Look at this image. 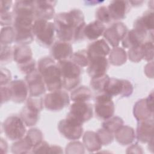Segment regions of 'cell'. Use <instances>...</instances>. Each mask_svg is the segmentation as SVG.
<instances>
[{
    "label": "cell",
    "mask_w": 154,
    "mask_h": 154,
    "mask_svg": "<svg viewBox=\"0 0 154 154\" xmlns=\"http://www.w3.org/2000/svg\"><path fill=\"white\" fill-rule=\"evenodd\" d=\"M32 31L37 43L41 46L49 47L53 44L55 32L54 23L36 19L33 23Z\"/></svg>",
    "instance_id": "5"
},
{
    "label": "cell",
    "mask_w": 154,
    "mask_h": 154,
    "mask_svg": "<svg viewBox=\"0 0 154 154\" xmlns=\"http://www.w3.org/2000/svg\"><path fill=\"white\" fill-rule=\"evenodd\" d=\"M153 11L152 10L146 11L141 17L137 19L134 23L135 29L140 30L147 34H153Z\"/></svg>",
    "instance_id": "24"
},
{
    "label": "cell",
    "mask_w": 154,
    "mask_h": 154,
    "mask_svg": "<svg viewBox=\"0 0 154 154\" xmlns=\"http://www.w3.org/2000/svg\"><path fill=\"white\" fill-rule=\"evenodd\" d=\"M12 2V1H1V13L8 12Z\"/></svg>",
    "instance_id": "46"
},
{
    "label": "cell",
    "mask_w": 154,
    "mask_h": 154,
    "mask_svg": "<svg viewBox=\"0 0 154 154\" xmlns=\"http://www.w3.org/2000/svg\"><path fill=\"white\" fill-rule=\"evenodd\" d=\"M114 110V104L111 96L102 93L95 97L94 111L97 117L105 120H107L113 116Z\"/></svg>",
    "instance_id": "12"
},
{
    "label": "cell",
    "mask_w": 154,
    "mask_h": 154,
    "mask_svg": "<svg viewBox=\"0 0 154 154\" xmlns=\"http://www.w3.org/2000/svg\"><path fill=\"white\" fill-rule=\"evenodd\" d=\"M134 115L138 122L153 119V91L146 99L138 100L134 107Z\"/></svg>",
    "instance_id": "13"
},
{
    "label": "cell",
    "mask_w": 154,
    "mask_h": 154,
    "mask_svg": "<svg viewBox=\"0 0 154 154\" xmlns=\"http://www.w3.org/2000/svg\"><path fill=\"white\" fill-rule=\"evenodd\" d=\"M83 143L87 149L90 152L99 150L102 147V143L96 134L92 131H87L83 137Z\"/></svg>",
    "instance_id": "28"
},
{
    "label": "cell",
    "mask_w": 154,
    "mask_h": 154,
    "mask_svg": "<svg viewBox=\"0 0 154 154\" xmlns=\"http://www.w3.org/2000/svg\"><path fill=\"white\" fill-rule=\"evenodd\" d=\"M51 146L46 141H42L32 149L31 153H50Z\"/></svg>",
    "instance_id": "42"
},
{
    "label": "cell",
    "mask_w": 154,
    "mask_h": 154,
    "mask_svg": "<svg viewBox=\"0 0 154 154\" xmlns=\"http://www.w3.org/2000/svg\"><path fill=\"white\" fill-rule=\"evenodd\" d=\"M109 61L114 66H120L126 63L127 55L126 51L121 48H114L109 52Z\"/></svg>",
    "instance_id": "30"
},
{
    "label": "cell",
    "mask_w": 154,
    "mask_h": 154,
    "mask_svg": "<svg viewBox=\"0 0 154 154\" xmlns=\"http://www.w3.org/2000/svg\"><path fill=\"white\" fill-rule=\"evenodd\" d=\"M130 4H132V5L134 4H135V6H137V5H140L141 4H142L143 2V1H129Z\"/></svg>",
    "instance_id": "48"
},
{
    "label": "cell",
    "mask_w": 154,
    "mask_h": 154,
    "mask_svg": "<svg viewBox=\"0 0 154 154\" xmlns=\"http://www.w3.org/2000/svg\"><path fill=\"white\" fill-rule=\"evenodd\" d=\"M96 20L103 23H108L111 20L110 14L108 9L105 6H101L99 7L96 11Z\"/></svg>",
    "instance_id": "36"
},
{
    "label": "cell",
    "mask_w": 154,
    "mask_h": 154,
    "mask_svg": "<svg viewBox=\"0 0 154 154\" xmlns=\"http://www.w3.org/2000/svg\"><path fill=\"white\" fill-rule=\"evenodd\" d=\"M44 80L46 87L49 91L61 90L63 82L60 70L54 60L43 57L38 62V70Z\"/></svg>",
    "instance_id": "3"
},
{
    "label": "cell",
    "mask_w": 154,
    "mask_h": 154,
    "mask_svg": "<svg viewBox=\"0 0 154 154\" xmlns=\"http://www.w3.org/2000/svg\"><path fill=\"white\" fill-rule=\"evenodd\" d=\"M61 148L57 146H51L50 148V153H62Z\"/></svg>",
    "instance_id": "47"
},
{
    "label": "cell",
    "mask_w": 154,
    "mask_h": 154,
    "mask_svg": "<svg viewBox=\"0 0 154 154\" xmlns=\"http://www.w3.org/2000/svg\"><path fill=\"white\" fill-rule=\"evenodd\" d=\"M11 94V99L16 103L23 102L27 97L28 88L26 83L20 79H16L8 85Z\"/></svg>",
    "instance_id": "20"
},
{
    "label": "cell",
    "mask_w": 154,
    "mask_h": 154,
    "mask_svg": "<svg viewBox=\"0 0 154 154\" xmlns=\"http://www.w3.org/2000/svg\"><path fill=\"white\" fill-rule=\"evenodd\" d=\"M13 14L11 12L1 13V25L2 26H8L13 24Z\"/></svg>",
    "instance_id": "43"
},
{
    "label": "cell",
    "mask_w": 154,
    "mask_h": 154,
    "mask_svg": "<svg viewBox=\"0 0 154 154\" xmlns=\"http://www.w3.org/2000/svg\"><path fill=\"white\" fill-rule=\"evenodd\" d=\"M1 103L4 102H7L9 100L11 99V94L10 92V90L8 86L5 85L4 87L1 86Z\"/></svg>",
    "instance_id": "45"
},
{
    "label": "cell",
    "mask_w": 154,
    "mask_h": 154,
    "mask_svg": "<svg viewBox=\"0 0 154 154\" xmlns=\"http://www.w3.org/2000/svg\"><path fill=\"white\" fill-rule=\"evenodd\" d=\"M93 117V107L91 104L87 102H74L70 105V111L66 118L79 124L90 120Z\"/></svg>",
    "instance_id": "11"
},
{
    "label": "cell",
    "mask_w": 154,
    "mask_h": 154,
    "mask_svg": "<svg viewBox=\"0 0 154 154\" xmlns=\"http://www.w3.org/2000/svg\"><path fill=\"white\" fill-rule=\"evenodd\" d=\"M105 29V26L102 23L95 20L85 26L83 35L89 40H97L103 34Z\"/></svg>",
    "instance_id": "26"
},
{
    "label": "cell",
    "mask_w": 154,
    "mask_h": 154,
    "mask_svg": "<svg viewBox=\"0 0 154 154\" xmlns=\"http://www.w3.org/2000/svg\"><path fill=\"white\" fill-rule=\"evenodd\" d=\"M143 59L147 61L153 60V40L143 43L141 45Z\"/></svg>",
    "instance_id": "37"
},
{
    "label": "cell",
    "mask_w": 154,
    "mask_h": 154,
    "mask_svg": "<svg viewBox=\"0 0 154 154\" xmlns=\"http://www.w3.org/2000/svg\"><path fill=\"white\" fill-rule=\"evenodd\" d=\"M147 34L135 28L128 31L123 39L122 45L125 48H132L141 45L146 37Z\"/></svg>",
    "instance_id": "23"
},
{
    "label": "cell",
    "mask_w": 154,
    "mask_h": 154,
    "mask_svg": "<svg viewBox=\"0 0 154 154\" xmlns=\"http://www.w3.org/2000/svg\"><path fill=\"white\" fill-rule=\"evenodd\" d=\"M57 66L60 70L64 88L70 91L80 84L82 73L81 67L70 60L58 61Z\"/></svg>",
    "instance_id": "4"
},
{
    "label": "cell",
    "mask_w": 154,
    "mask_h": 154,
    "mask_svg": "<svg viewBox=\"0 0 154 154\" xmlns=\"http://www.w3.org/2000/svg\"><path fill=\"white\" fill-rule=\"evenodd\" d=\"M128 57L131 61L138 63L143 60V52L141 45L131 48L128 51Z\"/></svg>",
    "instance_id": "41"
},
{
    "label": "cell",
    "mask_w": 154,
    "mask_h": 154,
    "mask_svg": "<svg viewBox=\"0 0 154 154\" xmlns=\"http://www.w3.org/2000/svg\"><path fill=\"white\" fill-rule=\"evenodd\" d=\"M96 134L102 144L108 145L113 141V134L103 128L99 129Z\"/></svg>",
    "instance_id": "40"
},
{
    "label": "cell",
    "mask_w": 154,
    "mask_h": 154,
    "mask_svg": "<svg viewBox=\"0 0 154 154\" xmlns=\"http://www.w3.org/2000/svg\"><path fill=\"white\" fill-rule=\"evenodd\" d=\"M14 42L18 45H27L34 40L32 28L34 22V1H17L13 10Z\"/></svg>",
    "instance_id": "1"
},
{
    "label": "cell",
    "mask_w": 154,
    "mask_h": 154,
    "mask_svg": "<svg viewBox=\"0 0 154 154\" xmlns=\"http://www.w3.org/2000/svg\"><path fill=\"white\" fill-rule=\"evenodd\" d=\"M114 134L116 140L122 145L131 144L135 137L134 130L128 126L123 125L114 133Z\"/></svg>",
    "instance_id": "27"
},
{
    "label": "cell",
    "mask_w": 154,
    "mask_h": 154,
    "mask_svg": "<svg viewBox=\"0 0 154 154\" xmlns=\"http://www.w3.org/2000/svg\"><path fill=\"white\" fill-rule=\"evenodd\" d=\"M13 60L17 63L19 70L28 74L35 70V61L32 58L31 49L27 45H18L13 48Z\"/></svg>",
    "instance_id": "6"
},
{
    "label": "cell",
    "mask_w": 154,
    "mask_h": 154,
    "mask_svg": "<svg viewBox=\"0 0 154 154\" xmlns=\"http://www.w3.org/2000/svg\"><path fill=\"white\" fill-rule=\"evenodd\" d=\"M127 32L128 28L123 23L117 22L112 23L110 27L105 29L103 35L111 46L116 48Z\"/></svg>",
    "instance_id": "16"
},
{
    "label": "cell",
    "mask_w": 154,
    "mask_h": 154,
    "mask_svg": "<svg viewBox=\"0 0 154 154\" xmlns=\"http://www.w3.org/2000/svg\"><path fill=\"white\" fill-rule=\"evenodd\" d=\"M70 60L81 67L88 66L90 63V59L86 50H80L73 53Z\"/></svg>",
    "instance_id": "33"
},
{
    "label": "cell",
    "mask_w": 154,
    "mask_h": 154,
    "mask_svg": "<svg viewBox=\"0 0 154 154\" xmlns=\"http://www.w3.org/2000/svg\"><path fill=\"white\" fill-rule=\"evenodd\" d=\"M25 125L20 117L11 116L5 119L2 126L6 137L10 140L17 141L22 139L26 133Z\"/></svg>",
    "instance_id": "8"
},
{
    "label": "cell",
    "mask_w": 154,
    "mask_h": 154,
    "mask_svg": "<svg viewBox=\"0 0 154 154\" xmlns=\"http://www.w3.org/2000/svg\"><path fill=\"white\" fill-rule=\"evenodd\" d=\"M1 86H2L4 85H7V84H9L11 79V75L10 72L5 68H1Z\"/></svg>",
    "instance_id": "44"
},
{
    "label": "cell",
    "mask_w": 154,
    "mask_h": 154,
    "mask_svg": "<svg viewBox=\"0 0 154 154\" xmlns=\"http://www.w3.org/2000/svg\"><path fill=\"white\" fill-rule=\"evenodd\" d=\"M108 69V61L106 57H95L90 60L87 72L91 78H96L105 75Z\"/></svg>",
    "instance_id": "21"
},
{
    "label": "cell",
    "mask_w": 154,
    "mask_h": 154,
    "mask_svg": "<svg viewBox=\"0 0 154 154\" xmlns=\"http://www.w3.org/2000/svg\"><path fill=\"white\" fill-rule=\"evenodd\" d=\"M32 147L31 143L26 136L25 138H22L13 144L11 150L13 153H25L29 152V150H32Z\"/></svg>",
    "instance_id": "31"
},
{
    "label": "cell",
    "mask_w": 154,
    "mask_h": 154,
    "mask_svg": "<svg viewBox=\"0 0 154 154\" xmlns=\"http://www.w3.org/2000/svg\"><path fill=\"white\" fill-rule=\"evenodd\" d=\"M51 54L52 57L58 61L68 60L73 54L72 46L69 42L57 41L51 48Z\"/></svg>",
    "instance_id": "18"
},
{
    "label": "cell",
    "mask_w": 154,
    "mask_h": 154,
    "mask_svg": "<svg viewBox=\"0 0 154 154\" xmlns=\"http://www.w3.org/2000/svg\"><path fill=\"white\" fill-rule=\"evenodd\" d=\"M54 23L59 40L70 43L84 38L85 22L84 14L79 9L56 14Z\"/></svg>",
    "instance_id": "2"
},
{
    "label": "cell",
    "mask_w": 154,
    "mask_h": 154,
    "mask_svg": "<svg viewBox=\"0 0 154 154\" xmlns=\"http://www.w3.org/2000/svg\"><path fill=\"white\" fill-rule=\"evenodd\" d=\"M109 78V77L106 74L101 76L91 78L90 85L93 90L95 91H97L99 93H103V88L105 85Z\"/></svg>",
    "instance_id": "35"
},
{
    "label": "cell",
    "mask_w": 154,
    "mask_h": 154,
    "mask_svg": "<svg viewBox=\"0 0 154 154\" xmlns=\"http://www.w3.org/2000/svg\"><path fill=\"white\" fill-rule=\"evenodd\" d=\"M107 8L112 20H122L130 11V3L128 1L115 0L111 1Z\"/></svg>",
    "instance_id": "19"
},
{
    "label": "cell",
    "mask_w": 154,
    "mask_h": 154,
    "mask_svg": "<svg viewBox=\"0 0 154 154\" xmlns=\"http://www.w3.org/2000/svg\"><path fill=\"white\" fill-rule=\"evenodd\" d=\"M57 1H34V13L37 19L48 20L55 16L54 7Z\"/></svg>",
    "instance_id": "17"
},
{
    "label": "cell",
    "mask_w": 154,
    "mask_h": 154,
    "mask_svg": "<svg viewBox=\"0 0 154 154\" xmlns=\"http://www.w3.org/2000/svg\"><path fill=\"white\" fill-rule=\"evenodd\" d=\"M15 33L13 28L5 26L1 31V45H8L14 41Z\"/></svg>",
    "instance_id": "34"
},
{
    "label": "cell",
    "mask_w": 154,
    "mask_h": 154,
    "mask_svg": "<svg viewBox=\"0 0 154 154\" xmlns=\"http://www.w3.org/2000/svg\"><path fill=\"white\" fill-rule=\"evenodd\" d=\"M43 99L44 106L52 111H59L70 103V97L67 92L59 90L46 94Z\"/></svg>",
    "instance_id": "9"
},
{
    "label": "cell",
    "mask_w": 154,
    "mask_h": 154,
    "mask_svg": "<svg viewBox=\"0 0 154 154\" xmlns=\"http://www.w3.org/2000/svg\"><path fill=\"white\" fill-rule=\"evenodd\" d=\"M153 119L139 121L137 127V138L141 143H149L153 140Z\"/></svg>",
    "instance_id": "22"
},
{
    "label": "cell",
    "mask_w": 154,
    "mask_h": 154,
    "mask_svg": "<svg viewBox=\"0 0 154 154\" xmlns=\"http://www.w3.org/2000/svg\"><path fill=\"white\" fill-rule=\"evenodd\" d=\"M29 96L40 97L46 91V85L43 77L37 70H34L26 75L25 78Z\"/></svg>",
    "instance_id": "15"
},
{
    "label": "cell",
    "mask_w": 154,
    "mask_h": 154,
    "mask_svg": "<svg viewBox=\"0 0 154 154\" xmlns=\"http://www.w3.org/2000/svg\"><path fill=\"white\" fill-rule=\"evenodd\" d=\"M132 92L133 86L129 81L114 78H109L103 88V93L111 97L118 95L122 97H129Z\"/></svg>",
    "instance_id": "10"
},
{
    "label": "cell",
    "mask_w": 154,
    "mask_h": 154,
    "mask_svg": "<svg viewBox=\"0 0 154 154\" xmlns=\"http://www.w3.org/2000/svg\"><path fill=\"white\" fill-rule=\"evenodd\" d=\"M91 91L86 86H81L72 91L70 99L73 102H87L91 98Z\"/></svg>",
    "instance_id": "29"
},
{
    "label": "cell",
    "mask_w": 154,
    "mask_h": 154,
    "mask_svg": "<svg viewBox=\"0 0 154 154\" xmlns=\"http://www.w3.org/2000/svg\"><path fill=\"white\" fill-rule=\"evenodd\" d=\"M123 120L119 117H112L102 123V128L114 134L121 126L123 125Z\"/></svg>",
    "instance_id": "32"
},
{
    "label": "cell",
    "mask_w": 154,
    "mask_h": 154,
    "mask_svg": "<svg viewBox=\"0 0 154 154\" xmlns=\"http://www.w3.org/2000/svg\"><path fill=\"white\" fill-rule=\"evenodd\" d=\"M1 63H8L13 58V49L8 45H1Z\"/></svg>",
    "instance_id": "39"
},
{
    "label": "cell",
    "mask_w": 154,
    "mask_h": 154,
    "mask_svg": "<svg viewBox=\"0 0 154 154\" xmlns=\"http://www.w3.org/2000/svg\"><path fill=\"white\" fill-rule=\"evenodd\" d=\"M31 143L33 147L37 144L40 143L43 139V135L42 132L38 129H31L26 135ZM32 147V148H33Z\"/></svg>",
    "instance_id": "38"
},
{
    "label": "cell",
    "mask_w": 154,
    "mask_h": 154,
    "mask_svg": "<svg viewBox=\"0 0 154 154\" xmlns=\"http://www.w3.org/2000/svg\"><path fill=\"white\" fill-rule=\"evenodd\" d=\"M87 51L90 60L95 57H106L110 52V48L104 39H99L91 43Z\"/></svg>",
    "instance_id": "25"
},
{
    "label": "cell",
    "mask_w": 154,
    "mask_h": 154,
    "mask_svg": "<svg viewBox=\"0 0 154 154\" xmlns=\"http://www.w3.org/2000/svg\"><path fill=\"white\" fill-rule=\"evenodd\" d=\"M58 129L63 136L70 140L79 139L83 132L82 125L67 118L60 121Z\"/></svg>",
    "instance_id": "14"
},
{
    "label": "cell",
    "mask_w": 154,
    "mask_h": 154,
    "mask_svg": "<svg viewBox=\"0 0 154 154\" xmlns=\"http://www.w3.org/2000/svg\"><path fill=\"white\" fill-rule=\"evenodd\" d=\"M43 106L42 97L29 96L27 99L26 105L20 112V117L27 126H34L37 123Z\"/></svg>",
    "instance_id": "7"
}]
</instances>
